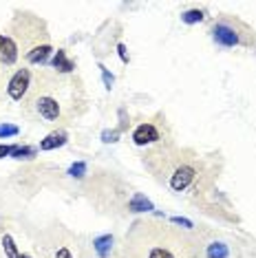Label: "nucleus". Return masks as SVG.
Returning a JSON list of instances; mask_svg holds the SVG:
<instances>
[{
	"label": "nucleus",
	"instance_id": "obj_1",
	"mask_svg": "<svg viewBox=\"0 0 256 258\" xmlns=\"http://www.w3.org/2000/svg\"><path fill=\"white\" fill-rule=\"evenodd\" d=\"M86 110V91L73 73L40 71L22 99V115L44 126H69Z\"/></svg>",
	"mask_w": 256,
	"mask_h": 258
},
{
	"label": "nucleus",
	"instance_id": "obj_2",
	"mask_svg": "<svg viewBox=\"0 0 256 258\" xmlns=\"http://www.w3.org/2000/svg\"><path fill=\"white\" fill-rule=\"evenodd\" d=\"M201 243L174 223L137 219L128 227L121 258H199Z\"/></svg>",
	"mask_w": 256,
	"mask_h": 258
},
{
	"label": "nucleus",
	"instance_id": "obj_3",
	"mask_svg": "<svg viewBox=\"0 0 256 258\" xmlns=\"http://www.w3.org/2000/svg\"><path fill=\"white\" fill-rule=\"evenodd\" d=\"M144 166L155 181H159L174 195H183L190 187H199V181L206 174V163L199 152L177 148L174 144L148 148L144 155Z\"/></svg>",
	"mask_w": 256,
	"mask_h": 258
},
{
	"label": "nucleus",
	"instance_id": "obj_4",
	"mask_svg": "<svg viewBox=\"0 0 256 258\" xmlns=\"http://www.w3.org/2000/svg\"><path fill=\"white\" fill-rule=\"evenodd\" d=\"M11 38L18 44V51L29 64H44L49 60L53 44L46 22L31 11H16L11 20Z\"/></svg>",
	"mask_w": 256,
	"mask_h": 258
},
{
	"label": "nucleus",
	"instance_id": "obj_5",
	"mask_svg": "<svg viewBox=\"0 0 256 258\" xmlns=\"http://www.w3.org/2000/svg\"><path fill=\"white\" fill-rule=\"evenodd\" d=\"M208 33L221 49H256V31L238 16L221 14L212 20Z\"/></svg>",
	"mask_w": 256,
	"mask_h": 258
},
{
	"label": "nucleus",
	"instance_id": "obj_6",
	"mask_svg": "<svg viewBox=\"0 0 256 258\" xmlns=\"http://www.w3.org/2000/svg\"><path fill=\"white\" fill-rule=\"evenodd\" d=\"M135 146H146V148H159V146H170V128L164 115H155L150 119H144L131 135Z\"/></svg>",
	"mask_w": 256,
	"mask_h": 258
},
{
	"label": "nucleus",
	"instance_id": "obj_7",
	"mask_svg": "<svg viewBox=\"0 0 256 258\" xmlns=\"http://www.w3.org/2000/svg\"><path fill=\"white\" fill-rule=\"evenodd\" d=\"M82 258H121V245H117L113 234H102L86 245Z\"/></svg>",
	"mask_w": 256,
	"mask_h": 258
},
{
	"label": "nucleus",
	"instance_id": "obj_8",
	"mask_svg": "<svg viewBox=\"0 0 256 258\" xmlns=\"http://www.w3.org/2000/svg\"><path fill=\"white\" fill-rule=\"evenodd\" d=\"M31 73H29V69H18L11 78L7 80V95L11 102H22V99L27 97L29 89H31Z\"/></svg>",
	"mask_w": 256,
	"mask_h": 258
},
{
	"label": "nucleus",
	"instance_id": "obj_9",
	"mask_svg": "<svg viewBox=\"0 0 256 258\" xmlns=\"http://www.w3.org/2000/svg\"><path fill=\"white\" fill-rule=\"evenodd\" d=\"M18 57H20V51H18V44L14 42V38L7 36V33H0V67H5L9 71L11 67L18 64Z\"/></svg>",
	"mask_w": 256,
	"mask_h": 258
},
{
	"label": "nucleus",
	"instance_id": "obj_10",
	"mask_svg": "<svg viewBox=\"0 0 256 258\" xmlns=\"http://www.w3.org/2000/svg\"><path fill=\"white\" fill-rule=\"evenodd\" d=\"M201 254L206 258H230V245L225 243V240H212L206 247H201L199 256Z\"/></svg>",
	"mask_w": 256,
	"mask_h": 258
},
{
	"label": "nucleus",
	"instance_id": "obj_11",
	"mask_svg": "<svg viewBox=\"0 0 256 258\" xmlns=\"http://www.w3.org/2000/svg\"><path fill=\"white\" fill-rule=\"evenodd\" d=\"M73 69H75V64L71 60H67V53L60 49L55 53V57H53V71H57V73H73Z\"/></svg>",
	"mask_w": 256,
	"mask_h": 258
},
{
	"label": "nucleus",
	"instance_id": "obj_12",
	"mask_svg": "<svg viewBox=\"0 0 256 258\" xmlns=\"http://www.w3.org/2000/svg\"><path fill=\"white\" fill-rule=\"evenodd\" d=\"M64 142H67V133H62V131L57 133L55 131V133H51L42 144H40V148H42V150H51V148H55V146H62Z\"/></svg>",
	"mask_w": 256,
	"mask_h": 258
},
{
	"label": "nucleus",
	"instance_id": "obj_13",
	"mask_svg": "<svg viewBox=\"0 0 256 258\" xmlns=\"http://www.w3.org/2000/svg\"><path fill=\"white\" fill-rule=\"evenodd\" d=\"M181 20L188 22V25H192V22H199V20H203V11H199V9L185 11V14H181Z\"/></svg>",
	"mask_w": 256,
	"mask_h": 258
},
{
	"label": "nucleus",
	"instance_id": "obj_14",
	"mask_svg": "<svg viewBox=\"0 0 256 258\" xmlns=\"http://www.w3.org/2000/svg\"><path fill=\"white\" fill-rule=\"evenodd\" d=\"M14 135H18V126L0 124V137H14Z\"/></svg>",
	"mask_w": 256,
	"mask_h": 258
},
{
	"label": "nucleus",
	"instance_id": "obj_15",
	"mask_svg": "<svg viewBox=\"0 0 256 258\" xmlns=\"http://www.w3.org/2000/svg\"><path fill=\"white\" fill-rule=\"evenodd\" d=\"M5 75H7V69L0 67V104L5 99V91H7V82H5Z\"/></svg>",
	"mask_w": 256,
	"mask_h": 258
},
{
	"label": "nucleus",
	"instance_id": "obj_16",
	"mask_svg": "<svg viewBox=\"0 0 256 258\" xmlns=\"http://www.w3.org/2000/svg\"><path fill=\"white\" fill-rule=\"evenodd\" d=\"M16 148H9V146H0V157H5V155H9V152H14Z\"/></svg>",
	"mask_w": 256,
	"mask_h": 258
}]
</instances>
